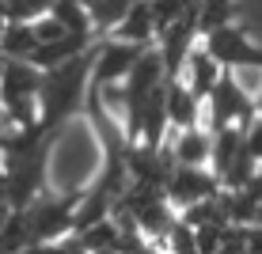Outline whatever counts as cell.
<instances>
[{"instance_id":"cell-1","label":"cell","mask_w":262,"mask_h":254,"mask_svg":"<svg viewBox=\"0 0 262 254\" xmlns=\"http://www.w3.org/2000/svg\"><path fill=\"white\" fill-rule=\"evenodd\" d=\"M148 46H133V42H103V46L92 50V87H111V84H122L133 68H137L141 53Z\"/></svg>"},{"instance_id":"cell-2","label":"cell","mask_w":262,"mask_h":254,"mask_svg":"<svg viewBox=\"0 0 262 254\" xmlns=\"http://www.w3.org/2000/svg\"><path fill=\"white\" fill-rule=\"evenodd\" d=\"M179 80H183L198 99H209V91L216 87V80H221V61H216L209 50H190L186 61H183Z\"/></svg>"},{"instance_id":"cell-3","label":"cell","mask_w":262,"mask_h":254,"mask_svg":"<svg viewBox=\"0 0 262 254\" xmlns=\"http://www.w3.org/2000/svg\"><path fill=\"white\" fill-rule=\"evenodd\" d=\"M202 118V99H198L183 80H167V122L179 129H194Z\"/></svg>"},{"instance_id":"cell-4","label":"cell","mask_w":262,"mask_h":254,"mask_svg":"<svg viewBox=\"0 0 262 254\" xmlns=\"http://www.w3.org/2000/svg\"><path fill=\"white\" fill-rule=\"evenodd\" d=\"M152 34H156V19H152L148 0H133V8L125 12V19L111 31V38H118V42H133V46H148Z\"/></svg>"},{"instance_id":"cell-5","label":"cell","mask_w":262,"mask_h":254,"mask_svg":"<svg viewBox=\"0 0 262 254\" xmlns=\"http://www.w3.org/2000/svg\"><path fill=\"white\" fill-rule=\"evenodd\" d=\"M175 159L183 167H202L205 159H213V137L194 125V129H179V141H175Z\"/></svg>"},{"instance_id":"cell-6","label":"cell","mask_w":262,"mask_h":254,"mask_svg":"<svg viewBox=\"0 0 262 254\" xmlns=\"http://www.w3.org/2000/svg\"><path fill=\"white\" fill-rule=\"evenodd\" d=\"M216 182L205 175L202 167H183L175 178H171V201H183V205H194L209 194Z\"/></svg>"},{"instance_id":"cell-7","label":"cell","mask_w":262,"mask_h":254,"mask_svg":"<svg viewBox=\"0 0 262 254\" xmlns=\"http://www.w3.org/2000/svg\"><path fill=\"white\" fill-rule=\"evenodd\" d=\"M34 46H38V38H34V27L23 23V19H8L4 34H0V53L4 57H19L27 61L34 53Z\"/></svg>"},{"instance_id":"cell-8","label":"cell","mask_w":262,"mask_h":254,"mask_svg":"<svg viewBox=\"0 0 262 254\" xmlns=\"http://www.w3.org/2000/svg\"><path fill=\"white\" fill-rule=\"evenodd\" d=\"M84 8L92 15V31H114L133 8V0H84Z\"/></svg>"},{"instance_id":"cell-9","label":"cell","mask_w":262,"mask_h":254,"mask_svg":"<svg viewBox=\"0 0 262 254\" xmlns=\"http://www.w3.org/2000/svg\"><path fill=\"white\" fill-rule=\"evenodd\" d=\"M228 12H232L228 0H202V4H198V27H202L205 34L216 31V27H228Z\"/></svg>"},{"instance_id":"cell-10","label":"cell","mask_w":262,"mask_h":254,"mask_svg":"<svg viewBox=\"0 0 262 254\" xmlns=\"http://www.w3.org/2000/svg\"><path fill=\"white\" fill-rule=\"evenodd\" d=\"M167 235H171V250L175 254H198V235L190 232V228H179V224H171L167 228Z\"/></svg>"},{"instance_id":"cell-11","label":"cell","mask_w":262,"mask_h":254,"mask_svg":"<svg viewBox=\"0 0 262 254\" xmlns=\"http://www.w3.org/2000/svg\"><path fill=\"white\" fill-rule=\"evenodd\" d=\"M12 205V178H8V171L0 167V209Z\"/></svg>"},{"instance_id":"cell-12","label":"cell","mask_w":262,"mask_h":254,"mask_svg":"<svg viewBox=\"0 0 262 254\" xmlns=\"http://www.w3.org/2000/svg\"><path fill=\"white\" fill-rule=\"evenodd\" d=\"M258 224H262V205H258Z\"/></svg>"},{"instance_id":"cell-13","label":"cell","mask_w":262,"mask_h":254,"mask_svg":"<svg viewBox=\"0 0 262 254\" xmlns=\"http://www.w3.org/2000/svg\"><path fill=\"white\" fill-rule=\"evenodd\" d=\"M258 110H262V91H258Z\"/></svg>"}]
</instances>
